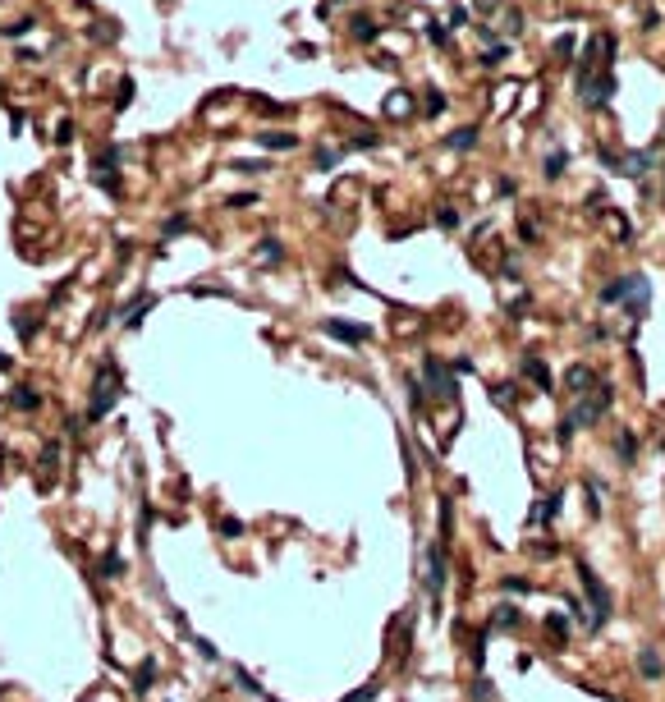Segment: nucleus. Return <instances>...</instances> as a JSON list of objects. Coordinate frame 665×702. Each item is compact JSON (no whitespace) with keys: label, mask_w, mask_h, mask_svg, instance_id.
<instances>
[{"label":"nucleus","mask_w":665,"mask_h":702,"mask_svg":"<svg viewBox=\"0 0 665 702\" xmlns=\"http://www.w3.org/2000/svg\"><path fill=\"white\" fill-rule=\"evenodd\" d=\"M611 404H615V390H611V386H592L588 395H583L565 418H560V441H569L574 432H583V427H592V422H601Z\"/></svg>","instance_id":"nucleus-1"},{"label":"nucleus","mask_w":665,"mask_h":702,"mask_svg":"<svg viewBox=\"0 0 665 702\" xmlns=\"http://www.w3.org/2000/svg\"><path fill=\"white\" fill-rule=\"evenodd\" d=\"M574 570H578V583H583V593H588V602H592V615H588V629L597 634L606 620H611V593L601 588V579H597V570H592L588 560H574Z\"/></svg>","instance_id":"nucleus-2"},{"label":"nucleus","mask_w":665,"mask_h":702,"mask_svg":"<svg viewBox=\"0 0 665 702\" xmlns=\"http://www.w3.org/2000/svg\"><path fill=\"white\" fill-rule=\"evenodd\" d=\"M115 399H120V376H115V367H110V363H101V367H97V381H92L88 418H92V422H101V418L115 409Z\"/></svg>","instance_id":"nucleus-3"},{"label":"nucleus","mask_w":665,"mask_h":702,"mask_svg":"<svg viewBox=\"0 0 665 702\" xmlns=\"http://www.w3.org/2000/svg\"><path fill=\"white\" fill-rule=\"evenodd\" d=\"M422 381L431 386V395H436V399H454V395H459L454 372H450L441 358H422Z\"/></svg>","instance_id":"nucleus-4"},{"label":"nucleus","mask_w":665,"mask_h":702,"mask_svg":"<svg viewBox=\"0 0 665 702\" xmlns=\"http://www.w3.org/2000/svg\"><path fill=\"white\" fill-rule=\"evenodd\" d=\"M445 579H450L445 547H441V542H431V547H427V593H431V602L445 593Z\"/></svg>","instance_id":"nucleus-5"},{"label":"nucleus","mask_w":665,"mask_h":702,"mask_svg":"<svg viewBox=\"0 0 665 702\" xmlns=\"http://www.w3.org/2000/svg\"><path fill=\"white\" fill-rule=\"evenodd\" d=\"M611 92H615V78L611 74H601V78H592V74H578V97H583V106H606L611 101Z\"/></svg>","instance_id":"nucleus-6"},{"label":"nucleus","mask_w":665,"mask_h":702,"mask_svg":"<svg viewBox=\"0 0 665 702\" xmlns=\"http://www.w3.org/2000/svg\"><path fill=\"white\" fill-rule=\"evenodd\" d=\"M321 330H326L330 340H339V344H362L372 335L367 326H353V321H339V317H321Z\"/></svg>","instance_id":"nucleus-7"},{"label":"nucleus","mask_w":665,"mask_h":702,"mask_svg":"<svg viewBox=\"0 0 665 702\" xmlns=\"http://www.w3.org/2000/svg\"><path fill=\"white\" fill-rule=\"evenodd\" d=\"M652 165H656L652 152H624V156H615V170H620V175H633V179L652 175Z\"/></svg>","instance_id":"nucleus-8"},{"label":"nucleus","mask_w":665,"mask_h":702,"mask_svg":"<svg viewBox=\"0 0 665 702\" xmlns=\"http://www.w3.org/2000/svg\"><path fill=\"white\" fill-rule=\"evenodd\" d=\"M115 165H120V152H115V147H110V152H101L97 165H92V179H97L101 188H110V193L120 188V175H115Z\"/></svg>","instance_id":"nucleus-9"},{"label":"nucleus","mask_w":665,"mask_h":702,"mask_svg":"<svg viewBox=\"0 0 665 702\" xmlns=\"http://www.w3.org/2000/svg\"><path fill=\"white\" fill-rule=\"evenodd\" d=\"M560 510H565V496L556 491V496H546L542 505H533V510H528V524H556Z\"/></svg>","instance_id":"nucleus-10"},{"label":"nucleus","mask_w":665,"mask_h":702,"mask_svg":"<svg viewBox=\"0 0 665 702\" xmlns=\"http://www.w3.org/2000/svg\"><path fill=\"white\" fill-rule=\"evenodd\" d=\"M565 381H569V395H574V399H583V395L592 390V386H597V376H592V367H569V376H565Z\"/></svg>","instance_id":"nucleus-11"},{"label":"nucleus","mask_w":665,"mask_h":702,"mask_svg":"<svg viewBox=\"0 0 665 702\" xmlns=\"http://www.w3.org/2000/svg\"><path fill=\"white\" fill-rule=\"evenodd\" d=\"M638 670H643L647 680H661V675H665L661 652H656V648H643V652H638Z\"/></svg>","instance_id":"nucleus-12"},{"label":"nucleus","mask_w":665,"mask_h":702,"mask_svg":"<svg viewBox=\"0 0 665 702\" xmlns=\"http://www.w3.org/2000/svg\"><path fill=\"white\" fill-rule=\"evenodd\" d=\"M10 404H14V409H23V413H37V409H42V395H37L33 386H14Z\"/></svg>","instance_id":"nucleus-13"},{"label":"nucleus","mask_w":665,"mask_h":702,"mask_svg":"<svg viewBox=\"0 0 665 702\" xmlns=\"http://www.w3.org/2000/svg\"><path fill=\"white\" fill-rule=\"evenodd\" d=\"M152 307H156V298H152V294H142L133 307H124V326H129V330H138V326H142V317H147Z\"/></svg>","instance_id":"nucleus-14"},{"label":"nucleus","mask_w":665,"mask_h":702,"mask_svg":"<svg viewBox=\"0 0 665 702\" xmlns=\"http://www.w3.org/2000/svg\"><path fill=\"white\" fill-rule=\"evenodd\" d=\"M629 285H633V275H620L611 285H601V303H624V298H629Z\"/></svg>","instance_id":"nucleus-15"},{"label":"nucleus","mask_w":665,"mask_h":702,"mask_svg":"<svg viewBox=\"0 0 665 702\" xmlns=\"http://www.w3.org/2000/svg\"><path fill=\"white\" fill-rule=\"evenodd\" d=\"M523 376H533V381L542 386V390H551V372H546V363H542V358H533V353L523 358Z\"/></svg>","instance_id":"nucleus-16"},{"label":"nucleus","mask_w":665,"mask_h":702,"mask_svg":"<svg viewBox=\"0 0 665 702\" xmlns=\"http://www.w3.org/2000/svg\"><path fill=\"white\" fill-rule=\"evenodd\" d=\"M262 147H266V152H289V147H298V138H294V133H262Z\"/></svg>","instance_id":"nucleus-17"},{"label":"nucleus","mask_w":665,"mask_h":702,"mask_svg":"<svg viewBox=\"0 0 665 702\" xmlns=\"http://www.w3.org/2000/svg\"><path fill=\"white\" fill-rule=\"evenodd\" d=\"M491 625H496V629H519V606L500 602V606H496V615H491Z\"/></svg>","instance_id":"nucleus-18"},{"label":"nucleus","mask_w":665,"mask_h":702,"mask_svg":"<svg viewBox=\"0 0 665 702\" xmlns=\"http://www.w3.org/2000/svg\"><path fill=\"white\" fill-rule=\"evenodd\" d=\"M152 680H156V661L147 657L138 666V675H133V693H147V689H152Z\"/></svg>","instance_id":"nucleus-19"},{"label":"nucleus","mask_w":665,"mask_h":702,"mask_svg":"<svg viewBox=\"0 0 665 702\" xmlns=\"http://www.w3.org/2000/svg\"><path fill=\"white\" fill-rule=\"evenodd\" d=\"M615 450H620V459H624V464H633V459H638V441H633V432H629V427H624L620 436H615Z\"/></svg>","instance_id":"nucleus-20"},{"label":"nucleus","mask_w":665,"mask_h":702,"mask_svg":"<svg viewBox=\"0 0 665 702\" xmlns=\"http://www.w3.org/2000/svg\"><path fill=\"white\" fill-rule=\"evenodd\" d=\"M445 143L454 147V152H468V147H477V129H473V124H468V129H459V133H450Z\"/></svg>","instance_id":"nucleus-21"},{"label":"nucleus","mask_w":665,"mask_h":702,"mask_svg":"<svg viewBox=\"0 0 665 702\" xmlns=\"http://www.w3.org/2000/svg\"><path fill=\"white\" fill-rule=\"evenodd\" d=\"M565 165H569V152H565V147H556V152L546 156V179H560V175H565Z\"/></svg>","instance_id":"nucleus-22"},{"label":"nucleus","mask_w":665,"mask_h":702,"mask_svg":"<svg viewBox=\"0 0 665 702\" xmlns=\"http://www.w3.org/2000/svg\"><path fill=\"white\" fill-rule=\"evenodd\" d=\"M234 684H239L243 693H252V698H266V689H262V684H257V680H252V675H248V670H243V666H234Z\"/></svg>","instance_id":"nucleus-23"},{"label":"nucleus","mask_w":665,"mask_h":702,"mask_svg":"<svg viewBox=\"0 0 665 702\" xmlns=\"http://www.w3.org/2000/svg\"><path fill=\"white\" fill-rule=\"evenodd\" d=\"M491 399H496V404H500V409H514V399H519V386H514V381L496 386V390H491Z\"/></svg>","instance_id":"nucleus-24"},{"label":"nucleus","mask_w":665,"mask_h":702,"mask_svg":"<svg viewBox=\"0 0 665 702\" xmlns=\"http://www.w3.org/2000/svg\"><path fill=\"white\" fill-rule=\"evenodd\" d=\"M120 574H124V560L115 556V551H106V556H101V579H120Z\"/></svg>","instance_id":"nucleus-25"},{"label":"nucleus","mask_w":665,"mask_h":702,"mask_svg":"<svg viewBox=\"0 0 665 702\" xmlns=\"http://www.w3.org/2000/svg\"><path fill=\"white\" fill-rule=\"evenodd\" d=\"M280 257H284L280 239H262V248H257V262H280Z\"/></svg>","instance_id":"nucleus-26"},{"label":"nucleus","mask_w":665,"mask_h":702,"mask_svg":"<svg viewBox=\"0 0 665 702\" xmlns=\"http://www.w3.org/2000/svg\"><path fill=\"white\" fill-rule=\"evenodd\" d=\"M500 588H505V593H533V579H523V574H505Z\"/></svg>","instance_id":"nucleus-27"},{"label":"nucleus","mask_w":665,"mask_h":702,"mask_svg":"<svg viewBox=\"0 0 665 702\" xmlns=\"http://www.w3.org/2000/svg\"><path fill=\"white\" fill-rule=\"evenodd\" d=\"M404 390H408V409L418 413V409H422V381H418V376H404Z\"/></svg>","instance_id":"nucleus-28"},{"label":"nucleus","mask_w":665,"mask_h":702,"mask_svg":"<svg viewBox=\"0 0 665 702\" xmlns=\"http://www.w3.org/2000/svg\"><path fill=\"white\" fill-rule=\"evenodd\" d=\"M376 33H381V28L372 19H353V37H358V42H376Z\"/></svg>","instance_id":"nucleus-29"},{"label":"nucleus","mask_w":665,"mask_h":702,"mask_svg":"<svg viewBox=\"0 0 665 702\" xmlns=\"http://www.w3.org/2000/svg\"><path fill=\"white\" fill-rule=\"evenodd\" d=\"M491 698H496L491 680H487V675H477V680H473V702H491Z\"/></svg>","instance_id":"nucleus-30"},{"label":"nucleus","mask_w":665,"mask_h":702,"mask_svg":"<svg viewBox=\"0 0 665 702\" xmlns=\"http://www.w3.org/2000/svg\"><path fill=\"white\" fill-rule=\"evenodd\" d=\"M588 514L592 519L601 514V482H597V478H588Z\"/></svg>","instance_id":"nucleus-31"},{"label":"nucleus","mask_w":665,"mask_h":702,"mask_svg":"<svg viewBox=\"0 0 665 702\" xmlns=\"http://www.w3.org/2000/svg\"><path fill=\"white\" fill-rule=\"evenodd\" d=\"M376 693H381V684H362L358 693H349V698H339V702H376Z\"/></svg>","instance_id":"nucleus-32"},{"label":"nucleus","mask_w":665,"mask_h":702,"mask_svg":"<svg viewBox=\"0 0 665 702\" xmlns=\"http://www.w3.org/2000/svg\"><path fill=\"white\" fill-rule=\"evenodd\" d=\"M312 161H316V170H330V165L339 161V152H335V147H321V152H316Z\"/></svg>","instance_id":"nucleus-33"},{"label":"nucleus","mask_w":665,"mask_h":702,"mask_svg":"<svg viewBox=\"0 0 665 702\" xmlns=\"http://www.w3.org/2000/svg\"><path fill=\"white\" fill-rule=\"evenodd\" d=\"M188 230V216H170L165 220V239H175V234H184Z\"/></svg>","instance_id":"nucleus-34"},{"label":"nucleus","mask_w":665,"mask_h":702,"mask_svg":"<svg viewBox=\"0 0 665 702\" xmlns=\"http://www.w3.org/2000/svg\"><path fill=\"white\" fill-rule=\"evenodd\" d=\"M220 533H225V537H243V519H220Z\"/></svg>","instance_id":"nucleus-35"},{"label":"nucleus","mask_w":665,"mask_h":702,"mask_svg":"<svg viewBox=\"0 0 665 702\" xmlns=\"http://www.w3.org/2000/svg\"><path fill=\"white\" fill-rule=\"evenodd\" d=\"M546 629H551L556 638H565L569 634V620H565V615H546Z\"/></svg>","instance_id":"nucleus-36"},{"label":"nucleus","mask_w":665,"mask_h":702,"mask_svg":"<svg viewBox=\"0 0 665 702\" xmlns=\"http://www.w3.org/2000/svg\"><path fill=\"white\" fill-rule=\"evenodd\" d=\"M193 648H197V657H202V661H220V652L211 648L207 638H193Z\"/></svg>","instance_id":"nucleus-37"},{"label":"nucleus","mask_w":665,"mask_h":702,"mask_svg":"<svg viewBox=\"0 0 665 702\" xmlns=\"http://www.w3.org/2000/svg\"><path fill=\"white\" fill-rule=\"evenodd\" d=\"M129 101H133V78H124V83H120V97H115V110H124Z\"/></svg>","instance_id":"nucleus-38"},{"label":"nucleus","mask_w":665,"mask_h":702,"mask_svg":"<svg viewBox=\"0 0 665 702\" xmlns=\"http://www.w3.org/2000/svg\"><path fill=\"white\" fill-rule=\"evenodd\" d=\"M505 55H510V46H496V51H487V55H482V65H500V60H505Z\"/></svg>","instance_id":"nucleus-39"},{"label":"nucleus","mask_w":665,"mask_h":702,"mask_svg":"<svg viewBox=\"0 0 665 702\" xmlns=\"http://www.w3.org/2000/svg\"><path fill=\"white\" fill-rule=\"evenodd\" d=\"M234 170H239V175H262L266 165L262 161H234Z\"/></svg>","instance_id":"nucleus-40"},{"label":"nucleus","mask_w":665,"mask_h":702,"mask_svg":"<svg viewBox=\"0 0 665 702\" xmlns=\"http://www.w3.org/2000/svg\"><path fill=\"white\" fill-rule=\"evenodd\" d=\"M445 110V101H441V92H427V115H441Z\"/></svg>","instance_id":"nucleus-41"},{"label":"nucleus","mask_w":665,"mask_h":702,"mask_svg":"<svg viewBox=\"0 0 665 702\" xmlns=\"http://www.w3.org/2000/svg\"><path fill=\"white\" fill-rule=\"evenodd\" d=\"M464 23H468V10H464V5H454V10H450V28H464Z\"/></svg>","instance_id":"nucleus-42"},{"label":"nucleus","mask_w":665,"mask_h":702,"mask_svg":"<svg viewBox=\"0 0 665 702\" xmlns=\"http://www.w3.org/2000/svg\"><path fill=\"white\" fill-rule=\"evenodd\" d=\"M28 28H33V19H19V23H10V28H5V37H23Z\"/></svg>","instance_id":"nucleus-43"},{"label":"nucleus","mask_w":665,"mask_h":702,"mask_svg":"<svg viewBox=\"0 0 665 702\" xmlns=\"http://www.w3.org/2000/svg\"><path fill=\"white\" fill-rule=\"evenodd\" d=\"M569 620H588V611H583V602H578V597H569Z\"/></svg>","instance_id":"nucleus-44"},{"label":"nucleus","mask_w":665,"mask_h":702,"mask_svg":"<svg viewBox=\"0 0 665 702\" xmlns=\"http://www.w3.org/2000/svg\"><path fill=\"white\" fill-rule=\"evenodd\" d=\"M69 138H74V124L65 120V124H60V129H55V143H69Z\"/></svg>","instance_id":"nucleus-45"}]
</instances>
